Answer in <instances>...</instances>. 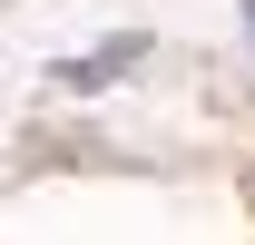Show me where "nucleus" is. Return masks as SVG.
Listing matches in <instances>:
<instances>
[{"mask_svg":"<svg viewBox=\"0 0 255 245\" xmlns=\"http://www.w3.org/2000/svg\"><path fill=\"white\" fill-rule=\"evenodd\" d=\"M137 59H147V39H108V49H89V59H69L59 79H69V89H108V79L137 69Z\"/></svg>","mask_w":255,"mask_h":245,"instance_id":"1","label":"nucleus"},{"mask_svg":"<svg viewBox=\"0 0 255 245\" xmlns=\"http://www.w3.org/2000/svg\"><path fill=\"white\" fill-rule=\"evenodd\" d=\"M246 30H255V0H246Z\"/></svg>","mask_w":255,"mask_h":245,"instance_id":"2","label":"nucleus"}]
</instances>
